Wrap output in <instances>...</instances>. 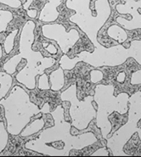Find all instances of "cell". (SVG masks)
<instances>
[{
  "instance_id": "23",
  "label": "cell",
  "mask_w": 141,
  "mask_h": 157,
  "mask_svg": "<svg viewBox=\"0 0 141 157\" xmlns=\"http://www.w3.org/2000/svg\"><path fill=\"white\" fill-rule=\"evenodd\" d=\"M124 78H125V73H121L120 75H118V77H117V80L120 82H123L124 81Z\"/></svg>"
},
{
  "instance_id": "21",
  "label": "cell",
  "mask_w": 141,
  "mask_h": 157,
  "mask_svg": "<svg viewBox=\"0 0 141 157\" xmlns=\"http://www.w3.org/2000/svg\"><path fill=\"white\" fill-rule=\"evenodd\" d=\"M91 156H109V152L105 148H100L91 154Z\"/></svg>"
},
{
  "instance_id": "7",
  "label": "cell",
  "mask_w": 141,
  "mask_h": 157,
  "mask_svg": "<svg viewBox=\"0 0 141 157\" xmlns=\"http://www.w3.org/2000/svg\"><path fill=\"white\" fill-rule=\"evenodd\" d=\"M128 119L113 135L107 139L106 146L112 151L114 156H131L123 151V148L135 132H139L141 140V128L138 122L141 120V91L134 93L128 99Z\"/></svg>"
},
{
  "instance_id": "24",
  "label": "cell",
  "mask_w": 141,
  "mask_h": 157,
  "mask_svg": "<svg viewBox=\"0 0 141 157\" xmlns=\"http://www.w3.org/2000/svg\"><path fill=\"white\" fill-rule=\"evenodd\" d=\"M33 0H27V2H26V3L24 4V6H23V7H24V9H25V10H27V8L29 7L30 4L33 3Z\"/></svg>"
},
{
  "instance_id": "11",
  "label": "cell",
  "mask_w": 141,
  "mask_h": 157,
  "mask_svg": "<svg viewBox=\"0 0 141 157\" xmlns=\"http://www.w3.org/2000/svg\"><path fill=\"white\" fill-rule=\"evenodd\" d=\"M49 3L44 5L39 15V21L45 22H53L59 17L57 7L62 3V0H48Z\"/></svg>"
},
{
  "instance_id": "18",
  "label": "cell",
  "mask_w": 141,
  "mask_h": 157,
  "mask_svg": "<svg viewBox=\"0 0 141 157\" xmlns=\"http://www.w3.org/2000/svg\"><path fill=\"white\" fill-rule=\"evenodd\" d=\"M103 72L99 70H92L90 72V80L93 83H97L103 79Z\"/></svg>"
},
{
  "instance_id": "10",
  "label": "cell",
  "mask_w": 141,
  "mask_h": 157,
  "mask_svg": "<svg viewBox=\"0 0 141 157\" xmlns=\"http://www.w3.org/2000/svg\"><path fill=\"white\" fill-rule=\"evenodd\" d=\"M125 4H116V10L119 14H129L133 16L131 21L127 20L123 16H117L116 22L124 29L132 31L139 28L141 29V15L137 12L138 9H141V0H124Z\"/></svg>"
},
{
  "instance_id": "15",
  "label": "cell",
  "mask_w": 141,
  "mask_h": 157,
  "mask_svg": "<svg viewBox=\"0 0 141 157\" xmlns=\"http://www.w3.org/2000/svg\"><path fill=\"white\" fill-rule=\"evenodd\" d=\"M19 30L16 29L15 31H13L12 33L8 35L7 37L5 38V41H4V51L6 53V55H9L13 48H14V44H15V38L18 33Z\"/></svg>"
},
{
  "instance_id": "17",
  "label": "cell",
  "mask_w": 141,
  "mask_h": 157,
  "mask_svg": "<svg viewBox=\"0 0 141 157\" xmlns=\"http://www.w3.org/2000/svg\"><path fill=\"white\" fill-rule=\"evenodd\" d=\"M38 88L41 90H46L50 89L49 84V78L46 74H42L38 79Z\"/></svg>"
},
{
  "instance_id": "14",
  "label": "cell",
  "mask_w": 141,
  "mask_h": 157,
  "mask_svg": "<svg viewBox=\"0 0 141 157\" xmlns=\"http://www.w3.org/2000/svg\"><path fill=\"white\" fill-rule=\"evenodd\" d=\"M44 126V120L43 117H41L39 119H37L33 121V123H31L29 126L25 127L24 130L22 131L21 135L22 137H28L32 136L33 134H35L37 132H39Z\"/></svg>"
},
{
  "instance_id": "5",
  "label": "cell",
  "mask_w": 141,
  "mask_h": 157,
  "mask_svg": "<svg viewBox=\"0 0 141 157\" xmlns=\"http://www.w3.org/2000/svg\"><path fill=\"white\" fill-rule=\"evenodd\" d=\"M4 106L5 119L7 121V131L11 135H19L30 121L31 117L40 112L43 109L30 101L28 94L21 87L15 86L10 96L0 100Z\"/></svg>"
},
{
  "instance_id": "19",
  "label": "cell",
  "mask_w": 141,
  "mask_h": 157,
  "mask_svg": "<svg viewBox=\"0 0 141 157\" xmlns=\"http://www.w3.org/2000/svg\"><path fill=\"white\" fill-rule=\"evenodd\" d=\"M130 83L132 85L141 84V70H139L137 71H134V73L132 74Z\"/></svg>"
},
{
  "instance_id": "22",
  "label": "cell",
  "mask_w": 141,
  "mask_h": 157,
  "mask_svg": "<svg viewBox=\"0 0 141 157\" xmlns=\"http://www.w3.org/2000/svg\"><path fill=\"white\" fill-rule=\"evenodd\" d=\"M27 14L31 18H35L37 16V10H27Z\"/></svg>"
},
{
  "instance_id": "6",
  "label": "cell",
  "mask_w": 141,
  "mask_h": 157,
  "mask_svg": "<svg viewBox=\"0 0 141 157\" xmlns=\"http://www.w3.org/2000/svg\"><path fill=\"white\" fill-rule=\"evenodd\" d=\"M114 92L115 88L112 85L98 84L94 88V100L98 105L96 126L100 129L104 139H107L112 131V123L109 121V116L115 111L120 115H124L128 110L129 94L123 92L115 96Z\"/></svg>"
},
{
  "instance_id": "13",
  "label": "cell",
  "mask_w": 141,
  "mask_h": 157,
  "mask_svg": "<svg viewBox=\"0 0 141 157\" xmlns=\"http://www.w3.org/2000/svg\"><path fill=\"white\" fill-rule=\"evenodd\" d=\"M107 34L112 39L117 41L120 44L126 42L127 39V33L124 28L121 27L118 25H112L107 30Z\"/></svg>"
},
{
  "instance_id": "8",
  "label": "cell",
  "mask_w": 141,
  "mask_h": 157,
  "mask_svg": "<svg viewBox=\"0 0 141 157\" xmlns=\"http://www.w3.org/2000/svg\"><path fill=\"white\" fill-rule=\"evenodd\" d=\"M76 84L74 83L62 92V101H68L71 104L69 114L72 118V126L77 130H84L88 127L91 121L96 117L97 110L93 105L94 96H87L83 100H79L76 96Z\"/></svg>"
},
{
  "instance_id": "2",
  "label": "cell",
  "mask_w": 141,
  "mask_h": 157,
  "mask_svg": "<svg viewBox=\"0 0 141 157\" xmlns=\"http://www.w3.org/2000/svg\"><path fill=\"white\" fill-rule=\"evenodd\" d=\"M35 26L36 25L33 21H28L24 25L20 38V54L9 59L3 66L8 74L12 75L15 72L22 59H25L27 64L16 75V80L24 84L28 89H34L36 87L37 75L44 74V71L54 66L56 61L52 57H44L41 52L33 50Z\"/></svg>"
},
{
  "instance_id": "3",
  "label": "cell",
  "mask_w": 141,
  "mask_h": 157,
  "mask_svg": "<svg viewBox=\"0 0 141 157\" xmlns=\"http://www.w3.org/2000/svg\"><path fill=\"white\" fill-rule=\"evenodd\" d=\"M134 58L141 66V40L131 41L130 47L126 48L117 44L112 48H94V52L82 51L76 57L70 59L63 55L60 65L63 70H72L78 62L83 61L95 68L102 66H117L123 65L128 58Z\"/></svg>"
},
{
  "instance_id": "4",
  "label": "cell",
  "mask_w": 141,
  "mask_h": 157,
  "mask_svg": "<svg viewBox=\"0 0 141 157\" xmlns=\"http://www.w3.org/2000/svg\"><path fill=\"white\" fill-rule=\"evenodd\" d=\"M65 5L70 10L76 11V14L70 17V21L78 26L94 44V48L102 47V44L98 41L97 36L112 14V8L108 0L95 1L96 16L92 15V10L89 8L90 0H66Z\"/></svg>"
},
{
  "instance_id": "9",
  "label": "cell",
  "mask_w": 141,
  "mask_h": 157,
  "mask_svg": "<svg viewBox=\"0 0 141 157\" xmlns=\"http://www.w3.org/2000/svg\"><path fill=\"white\" fill-rule=\"evenodd\" d=\"M42 33L44 37L55 41L65 55L68 53L70 48H72L80 38L77 30L72 28L67 33L65 26L57 23L44 25L42 26Z\"/></svg>"
},
{
  "instance_id": "20",
  "label": "cell",
  "mask_w": 141,
  "mask_h": 157,
  "mask_svg": "<svg viewBox=\"0 0 141 157\" xmlns=\"http://www.w3.org/2000/svg\"><path fill=\"white\" fill-rule=\"evenodd\" d=\"M0 3L6 4L12 8H20L22 4L20 0H0Z\"/></svg>"
},
{
  "instance_id": "12",
  "label": "cell",
  "mask_w": 141,
  "mask_h": 157,
  "mask_svg": "<svg viewBox=\"0 0 141 157\" xmlns=\"http://www.w3.org/2000/svg\"><path fill=\"white\" fill-rule=\"evenodd\" d=\"M49 81L51 82V90L60 91L65 85L64 70L60 66L58 69L51 72L50 76H49Z\"/></svg>"
},
{
  "instance_id": "1",
  "label": "cell",
  "mask_w": 141,
  "mask_h": 157,
  "mask_svg": "<svg viewBox=\"0 0 141 157\" xmlns=\"http://www.w3.org/2000/svg\"><path fill=\"white\" fill-rule=\"evenodd\" d=\"M50 114L54 119V126L44 129L37 139L26 143V149L49 156H70L71 150H83L98 141L96 136L91 132L72 135V123L65 120L62 105L57 106Z\"/></svg>"
},
{
  "instance_id": "25",
  "label": "cell",
  "mask_w": 141,
  "mask_h": 157,
  "mask_svg": "<svg viewBox=\"0 0 141 157\" xmlns=\"http://www.w3.org/2000/svg\"><path fill=\"white\" fill-rule=\"evenodd\" d=\"M2 58V47H1V44H0V59Z\"/></svg>"
},
{
  "instance_id": "16",
  "label": "cell",
  "mask_w": 141,
  "mask_h": 157,
  "mask_svg": "<svg viewBox=\"0 0 141 157\" xmlns=\"http://www.w3.org/2000/svg\"><path fill=\"white\" fill-rule=\"evenodd\" d=\"M7 129L5 128L4 123L3 121H0V153L4 150L6 147L9 139V134H8Z\"/></svg>"
}]
</instances>
